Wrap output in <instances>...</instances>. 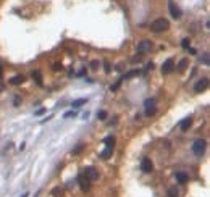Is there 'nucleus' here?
<instances>
[{
	"label": "nucleus",
	"instance_id": "f257e3e1",
	"mask_svg": "<svg viewBox=\"0 0 210 197\" xmlns=\"http://www.w3.org/2000/svg\"><path fill=\"white\" fill-rule=\"evenodd\" d=\"M167 29H170V23L165 18H158L155 21L150 23V31H152V32H163V31H167Z\"/></svg>",
	"mask_w": 210,
	"mask_h": 197
},
{
	"label": "nucleus",
	"instance_id": "f03ea898",
	"mask_svg": "<svg viewBox=\"0 0 210 197\" xmlns=\"http://www.w3.org/2000/svg\"><path fill=\"white\" fill-rule=\"evenodd\" d=\"M205 147H207V142L204 139H196L194 144H192V152H194L197 157H202L205 152Z\"/></svg>",
	"mask_w": 210,
	"mask_h": 197
},
{
	"label": "nucleus",
	"instance_id": "7ed1b4c3",
	"mask_svg": "<svg viewBox=\"0 0 210 197\" xmlns=\"http://www.w3.org/2000/svg\"><path fill=\"white\" fill-rule=\"evenodd\" d=\"M82 175H84L89 181H94V179L99 178V171L95 170L94 167H86L84 170H82Z\"/></svg>",
	"mask_w": 210,
	"mask_h": 197
},
{
	"label": "nucleus",
	"instance_id": "20e7f679",
	"mask_svg": "<svg viewBox=\"0 0 210 197\" xmlns=\"http://www.w3.org/2000/svg\"><path fill=\"white\" fill-rule=\"evenodd\" d=\"M168 10H170L171 16H173L175 19H180L181 16H183V12H181V8H180V6H178L175 2H170V3H168Z\"/></svg>",
	"mask_w": 210,
	"mask_h": 197
},
{
	"label": "nucleus",
	"instance_id": "39448f33",
	"mask_svg": "<svg viewBox=\"0 0 210 197\" xmlns=\"http://www.w3.org/2000/svg\"><path fill=\"white\" fill-rule=\"evenodd\" d=\"M141 170H142V173H150L154 170V163H152V160L150 158H142L141 160Z\"/></svg>",
	"mask_w": 210,
	"mask_h": 197
},
{
	"label": "nucleus",
	"instance_id": "423d86ee",
	"mask_svg": "<svg viewBox=\"0 0 210 197\" xmlns=\"http://www.w3.org/2000/svg\"><path fill=\"white\" fill-rule=\"evenodd\" d=\"M144 107H146V115L147 116L155 113V100L154 99H147L146 102H144Z\"/></svg>",
	"mask_w": 210,
	"mask_h": 197
},
{
	"label": "nucleus",
	"instance_id": "0eeeda50",
	"mask_svg": "<svg viewBox=\"0 0 210 197\" xmlns=\"http://www.w3.org/2000/svg\"><path fill=\"white\" fill-rule=\"evenodd\" d=\"M78 184H79V188H81L82 191H89V188H91V181H89L82 173L78 176Z\"/></svg>",
	"mask_w": 210,
	"mask_h": 197
},
{
	"label": "nucleus",
	"instance_id": "6e6552de",
	"mask_svg": "<svg viewBox=\"0 0 210 197\" xmlns=\"http://www.w3.org/2000/svg\"><path fill=\"white\" fill-rule=\"evenodd\" d=\"M207 86H209V79L207 78H202V79H199L197 84L194 86V91L197 92V94H201V92H204L205 89H207Z\"/></svg>",
	"mask_w": 210,
	"mask_h": 197
},
{
	"label": "nucleus",
	"instance_id": "1a4fd4ad",
	"mask_svg": "<svg viewBox=\"0 0 210 197\" xmlns=\"http://www.w3.org/2000/svg\"><path fill=\"white\" fill-rule=\"evenodd\" d=\"M173 68H175V61L171 60V58H168V60H165V63L162 65V73L168 74V73H171V71H173Z\"/></svg>",
	"mask_w": 210,
	"mask_h": 197
},
{
	"label": "nucleus",
	"instance_id": "9d476101",
	"mask_svg": "<svg viewBox=\"0 0 210 197\" xmlns=\"http://www.w3.org/2000/svg\"><path fill=\"white\" fill-rule=\"evenodd\" d=\"M152 49V42L150 40H142V42H139L137 44V52H147V50H150Z\"/></svg>",
	"mask_w": 210,
	"mask_h": 197
},
{
	"label": "nucleus",
	"instance_id": "9b49d317",
	"mask_svg": "<svg viewBox=\"0 0 210 197\" xmlns=\"http://www.w3.org/2000/svg\"><path fill=\"white\" fill-rule=\"evenodd\" d=\"M191 124H192V118H191V116H188V118H184L183 121L180 123V128H181V131H188Z\"/></svg>",
	"mask_w": 210,
	"mask_h": 197
},
{
	"label": "nucleus",
	"instance_id": "f8f14e48",
	"mask_svg": "<svg viewBox=\"0 0 210 197\" xmlns=\"http://www.w3.org/2000/svg\"><path fill=\"white\" fill-rule=\"evenodd\" d=\"M10 82H12L13 86H18V84H21V82H25V76H23V74H16V76H13V78L10 79Z\"/></svg>",
	"mask_w": 210,
	"mask_h": 197
},
{
	"label": "nucleus",
	"instance_id": "ddd939ff",
	"mask_svg": "<svg viewBox=\"0 0 210 197\" xmlns=\"http://www.w3.org/2000/svg\"><path fill=\"white\" fill-rule=\"evenodd\" d=\"M113 154V147H107L104 152H100V158H104V160H107L108 157H112Z\"/></svg>",
	"mask_w": 210,
	"mask_h": 197
},
{
	"label": "nucleus",
	"instance_id": "4468645a",
	"mask_svg": "<svg viewBox=\"0 0 210 197\" xmlns=\"http://www.w3.org/2000/svg\"><path fill=\"white\" fill-rule=\"evenodd\" d=\"M176 179H178V183L180 184H186L188 183V176H186V173H176Z\"/></svg>",
	"mask_w": 210,
	"mask_h": 197
},
{
	"label": "nucleus",
	"instance_id": "2eb2a0df",
	"mask_svg": "<svg viewBox=\"0 0 210 197\" xmlns=\"http://www.w3.org/2000/svg\"><path fill=\"white\" fill-rule=\"evenodd\" d=\"M32 79L37 82V86H42V74H40V71H34V73H32Z\"/></svg>",
	"mask_w": 210,
	"mask_h": 197
},
{
	"label": "nucleus",
	"instance_id": "dca6fc26",
	"mask_svg": "<svg viewBox=\"0 0 210 197\" xmlns=\"http://www.w3.org/2000/svg\"><path fill=\"white\" fill-rule=\"evenodd\" d=\"M186 68H188V60H186V58H183V60L178 63V71H180V73H183Z\"/></svg>",
	"mask_w": 210,
	"mask_h": 197
},
{
	"label": "nucleus",
	"instance_id": "f3484780",
	"mask_svg": "<svg viewBox=\"0 0 210 197\" xmlns=\"http://www.w3.org/2000/svg\"><path fill=\"white\" fill-rule=\"evenodd\" d=\"M137 74H139V71H137V70H133V71H128V73H126L125 76H123V81H125V79H131V78H134V76H137Z\"/></svg>",
	"mask_w": 210,
	"mask_h": 197
},
{
	"label": "nucleus",
	"instance_id": "a211bd4d",
	"mask_svg": "<svg viewBox=\"0 0 210 197\" xmlns=\"http://www.w3.org/2000/svg\"><path fill=\"white\" fill-rule=\"evenodd\" d=\"M86 102H87V100H86V99H76V100H73V103H71V107H74V108H76V107H81V105H84Z\"/></svg>",
	"mask_w": 210,
	"mask_h": 197
},
{
	"label": "nucleus",
	"instance_id": "6ab92c4d",
	"mask_svg": "<svg viewBox=\"0 0 210 197\" xmlns=\"http://www.w3.org/2000/svg\"><path fill=\"white\" fill-rule=\"evenodd\" d=\"M178 194H180V192H178L176 188H170V189H168V192H167L168 197H178Z\"/></svg>",
	"mask_w": 210,
	"mask_h": 197
},
{
	"label": "nucleus",
	"instance_id": "aec40b11",
	"mask_svg": "<svg viewBox=\"0 0 210 197\" xmlns=\"http://www.w3.org/2000/svg\"><path fill=\"white\" fill-rule=\"evenodd\" d=\"M104 142L107 144V147H113V144H115V137L108 136V137H105V141H104Z\"/></svg>",
	"mask_w": 210,
	"mask_h": 197
},
{
	"label": "nucleus",
	"instance_id": "412c9836",
	"mask_svg": "<svg viewBox=\"0 0 210 197\" xmlns=\"http://www.w3.org/2000/svg\"><path fill=\"white\" fill-rule=\"evenodd\" d=\"M52 196L53 197H61V196H63V191H61L60 188H53L52 189Z\"/></svg>",
	"mask_w": 210,
	"mask_h": 197
},
{
	"label": "nucleus",
	"instance_id": "4be33fe9",
	"mask_svg": "<svg viewBox=\"0 0 210 197\" xmlns=\"http://www.w3.org/2000/svg\"><path fill=\"white\" fill-rule=\"evenodd\" d=\"M107 116H108V115H107V112H105V110H100V112L97 113V118H99V120H105Z\"/></svg>",
	"mask_w": 210,
	"mask_h": 197
},
{
	"label": "nucleus",
	"instance_id": "5701e85b",
	"mask_svg": "<svg viewBox=\"0 0 210 197\" xmlns=\"http://www.w3.org/2000/svg\"><path fill=\"white\" fill-rule=\"evenodd\" d=\"M71 116H76V112L74 110H70V112H66L63 115V118H71Z\"/></svg>",
	"mask_w": 210,
	"mask_h": 197
},
{
	"label": "nucleus",
	"instance_id": "b1692460",
	"mask_svg": "<svg viewBox=\"0 0 210 197\" xmlns=\"http://www.w3.org/2000/svg\"><path fill=\"white\" fill-rule=\"evenodd\" d=\"M82 149H84V144H78V147H76V149H73V154H74V155L79 154V152H81Z\"/></svg>",
	"mask_w": 210,
	"mask_h": 197
},
{
	"label": "nucleus",
	"instance_id": "393cba45",
	"mask_svg": "<svg viewBox=\"0 0 210 197\" xmlns=\"http://www.w3.org/2000/svg\"><path fill=\"white\" fill-rule=\"evenodd\" d=\"M121 82H123V79H120V81H116L115 84H113L112 87H110V91H116V89L120 87V84H121Z\"/></svg>",
	"mask_w": 210,
	"mask_h": 197
},
{
	"label": "nucleus",
	"instance_id": "a878e982",
	"mask_svg": "<svg viewBox=\"0 0 210 197\" xmlns=\"http://www.w3.org/2000/svg\"><path fill=\"white\" fill-rule=\"evenodd\" d=\"M63 70V65L61 63H53V71H61Z\"/></svg>",
	"mask_w": 210,
	"mask_h": 197
},
{
	"label": "nucleus",
	"instance_id": "bb28decb",
	"mask_svg": "<svg viewBox=\"0 0 210 197\" xmlns=\"http://www.w3.org/2000/svg\"><path fill=\"white\" fill-rule=\"evenodd\" d=\"M97 66H99V61L97 60H92L91 61V68H92V70H97Z\"/></svg>",
	"mask_w": 210,
	"mask_h": 197
},
{
	"label": "nucleus",
	"instance_id": "cd10ccee",
	"mask_svg": "<svg viewBox=\"0 0 210 197\" xmlns=\"http://www.w3.org/2000/svg\"><path fill=\"white\" fill-rule=\"evenodd\" d=\"M181 45H183L184 49H189V39H183V42H181Z\"/></svg>",
	"mask_w": 210,
	"mask_h": 197
},
{
	"label": "nucleus",
	"instance_id": "c85d7f7f",
	"mask_svg": "<svg viewBox=\"0 0 210 197\" xmlns=\"http://www.w3.org/2000/svg\"><path fill=\"white\" fill-rule=\"evenodd\" d=\"M104 68H105L107 73H110V70H112V68H110V63H108V61H104Z\"/></svg>",
	"mask_w": 210,
	"mask_h": 197
},
{
	"label": "nucleus",
	"instance_id": "c756f323",
	"mask_svg": "<svg viewBox=\"0 0 210 197\" xmlns=\"http://www.w3.org/2000/svg\"><path fill=\"white\" fill-rule=\"evenodd\" d=\"M202 61H204L205 65H209V53H205V55H204V58H202Z\"/></svg>",
	"mask_w": 210,
	"mask_h": 197
},
{
	"label": "nucleus",
	"instance_id": "7c9ffc66",
	"mask_svg": "<svg viewBox=\"0 0 210 197\" xmlns=\"http://www.w3.org/2000/svg\"><path fill=\"white\" fill-rule=\"evenodd\" d=\"M152 66H154V63H152V61H150V63H147V65H146V71L152 70Z\"/></svg>",
	"mask_w": 210,
	"mask_h": 197
},
{
	"label": "nucleus",
	"instance_id": "2f4dec72",
	"mask_svg": "<svg viewBox=\"0 0 210 197\" xmlns=\"http://www.w3.org/2000/svg\"><path fill=\"white\" fill-rule=\"evenodd\" d=\"M42 113H45V108H39L36 112V115H42Z\"/></svg>",
	"mask_w": 210,
	"mask_h": 197
},
{
	"label": "nucleus",
	"instance_id": "473e14b6",
	"mask_svg": "<svg viewBox=\"0 0 210 197\" xmlns=\"http://www.w3.org/2000/svg\"><path fill=\"white\" fill-rule=\"evenodd\" d=\"M141 58H142V57H141V55H137V57H134V58H133V60H131V61H139V60H141Z\"/></svg>",
	"mask_w": 210,
	"mask_h": 197
},
{
	"label": "nucleus",
	"instance_id": "72a5a7b5",
	"mask_svg": "<svg viewBox=\"0 0 210 197\" xmlns=\"http://www.w3.org/2000/svg\"><path fill=\"white\" fill-rule=\"evenodd\" d=\"M2 73H3V70H2V65H0V78H2Z\"/></svg>",
	"mask_w": 210,
	"mask_h": 197
},
{
	"label": "nucleus",
	"instance_id": "f704fd0d",
	"mask_svg": "<svg viewBox=\"0 0 210 197\" xmlns=\"http://www.w3.org/2000/svg\"><path fill=\"white\" fill-rule=\"evenodd\" d=\"M0 91H3V84H2V82H0Z\"/></svg>",
	"mask_w": 210,
	"mask_h": 197
},
{
	"label": "nucleus",
	"instance_id": "c9c22d12",
	"mask_svg": "<svg viewBox=\"0 0 210 197\" xmlns=\"http://www.w3.org/2000/svg\"><path fill=\"white\" fill-rule=\"evenodd\" d=\"M23 197H27V194H25V196H23Z\"/></svg>",
	"mask_w": 210,
	"mask_h": 197
}]
</instances>
